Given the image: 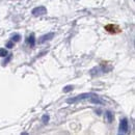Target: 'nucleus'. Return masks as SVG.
Wrapping results in <instances>:
<instances>
[{
	"label": "nucleus",
	"instance_id": "nucleus-3",
	"mask_svg": "<svg viewBox=\"0 0 135 135\" xmlns=\"http://www.w3.org/2000/svg\"><path fill=\"white\" fill-rule=\"evenodd\" d=\"M129 130V123L127 119H123L120 124V133H127Z\"/></svg>",
	"mask_w": 135,
	"mask_h": 135
},
{
	"label": "nucleus",
	"instance_id": "nucleus-4",
	"mask_svg": "<svg viewBox=\"0 0 135 135\" xmlns=\"http://www.w3.org/2000/svg\"><path fill=\"white\" fill-rule=\"evenodd\" d=\"M54 37V33L53 32H50V33H48V34H45V36H43L41 37V40L39 41V43L40 44H43L45 43V42H47V41H50L51 39H53Z\"/></svg>",
	"mask_w": 135,
	"mask_h": 135
},
{
	"label": "nucleus",
	"instance_id": "nucleus-1",
	"mask_svg": "<svg viewBox=\"0 0 135 135\" xmlns=\"http://www.w3.org/2000/svg\"><path fill=\"white\" fill-rule=\"evenodd\" d=\"M93 95H95V93H92V92L81 93V95L76 96V97H74V98L68 99L67 102H68V103H77V102H79V101H83V100H88V99L91 98L92 96H93Z\"/></svg>",
	"mask_w": 135,
	"mask_h": 135
},
{
	"label": "nucleus",
	"instance_id": "nucleus-6",
	"mask_svg": "<svg viewBox=\"0 0 135 135\" xmlns=\"http://www.w3.org/2000/svg\"><path fill=\"white\" fill-rule=\"evenodd\" d=\"M28 43L30 45V47H33L34 46V44H36V39H34L33 34H31V36L28 37Z\"/></svg>",
	"mask_w": 135,
	"mask_h": 135
},
{
	"label": "nucleus",
	"instance_id": "nucleus-10",
	"mask_svg": "<svg viewBox=\"0 0 135 135\" xmlns=\"http://www.w3.org/2000/svg\"><path fill=\"white\" fill-rule=\"evenodd\" d=\"M72 89H73V85H67L64 88V92H71Z\"/></svg>",
	"mask_w": 135,
	"mask_h": 135
},
{
	"label": "nucleus",
	"instance_id": "nucleus-11",
	"mask_svg": "<svg viewBox=\"0 0 135 135\" xmlns=\"http://www.w3.org/2000/svg\"><path fill=\"white\" fill-rule=\"evenodd\" d=\"M20 34L18 33H16V34H14V36H13V42H19L20 41Z\"/></svg>",
	"mask_w": 135,
	"mask_h": 135
},
{
	"label": "nucleus",
	"instance_id": "nucleus-9",
	"mask_svg": "<svg viewBox=\"0 0 135 135\" xmlns=\"http://www.w3.org/2000/svg\"><path fill=\"white\" fill-rule=\"evenodd\" d=\"M49 120H50V116L48 115V114H44L43 117H42V121H43L45 124H47L48 122H49Z\"/></svg>",
	"mask_w": 135,
	"mask_h": 135
},
{
	"label": "nucleus",
	"instance_id": "nucleus-13",
	"mask_svg": "<svg viewBox=\"0 0 135 135\" xmlns=\"http://www.w3.org/2000/svg\"><path fill=\"white\" fill-rule=\"evenodd\" d=\"M10 58H12V54H7V58H6V59L4 60V62H3V64H7V62L10 60Z\"/></svg>",
	"mask_w": 135,
	"mask_h": 135
},
{
	"label": "nucleus",
	"instance_id": "nucleus-7",
	"mask_svg": "<svg viewBox=\"0 0 135 135\" xmlns=\"http://www.w3.org/2000/svg\"><path fill=\"white\" fill-rule=\"evenodd\" d=\"M7 51L4 48H0V57H6L7 56Z\"/></svg>",
	"mask_w": 135,
	"mask_h": 135
},
{
	"label": "nucleus",
	"instance_id": "nucleus-12",
	"mask_svg": "<svg viewBox=\"0 0 135 135\" xmlns=\"http://www.w3.org/2000/svg\"><path fill=\"white\" fill-rule=\"evenodd\" d=\"M6 47L9 48V49H12V48L14 47V42H13V41L7 42V44H6Z\"/></svg>",
	"mask_w": 135,
	"mask_h": 135
},
{
	"label": "nucleus",
	"instance_id": "nucleus-2",
	"mask_svg": "<svg viewBox=\"0 0 135 135\" xmlns=\"http://www.w3.org/2000/svg\"><path fill=\"white\" fill-rule=\"evenodd\" d=\"M31 13H32V15L36 16V17H37V16H43V15H46V14H47V8L45 7V6L41 5V6H37V7L33 8Z\"/></svg>",
	"mask_w": 135,
	"mask_h": 135
},
{
	"label": "nucleus",
	"instance_id": "nucleus-8",
	"mask_svg": "<svg viewBox=\"0 0 135 135\" xmlns=\"http://www.w3.org/2000/svg\"><path fill=\"white\" fill-rule=\"evenodd\" d=\"M106 116H107V120H108L109 123H111L112 121H113V114L110 112V111H107L106 112Z\"/></svg>",
	"mask_w": 135,
	"mask_h": 135
},
{
	"label": "nucleus",
	"instance_id": "nucleus-5",
	"mask_svg": "<svg viewBox=\"0 0 135 135\" xmlns=\"http://www.w3.org/2000/svg\"><path fill=\"white\" fill-rule=\"evenodd\" d=\"M105 30H107L108 32H111V33H115V32H117L116 30H119V28L116 26L112 25V24H109V25L105 26Z\"/></svg>",
	"mask_w": 135,
	"mask_h": 135
}]
</instances>
